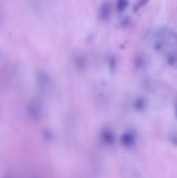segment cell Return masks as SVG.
<instances>
[{"instance_id":"6da1fadb","label":"cell","mask_w":177,"mask_h":178,"mask_svg":"<svg viewBox=\"0 0 177 178\" xmlns=\"http://www.w3.org/2000/svg\"><path fill=\"white\" fill-rule=\"evenodd\" d=\"M177 48V34L170 28H162L157 32V39L154 42L156 51H164L166 48Z\"/></svg>"},{"instance_id":"7a4b0ae2","label":"cell","mask_w":177,"mask_h":178,"mask_svg":"<svg viewBox=\"0 0 177 178\" xmlns=\"http://www.w3.org/2000/svg\"><path fill=\"white\" fill-rule=\"evenodd\" d=\"M122 146L125 148H133L136 143V134L133 130L128 129L126 131H124L123 134L121 135V139H120Z\"/></svg>"},{"instance_id":"3957f363","label":"cell","mask_w":177,"mask_h":178,"mask_svg":"<svg viewBox=\"0 0 177 178\" xmlns=\"http://www.w3.org/2000/svg\"><path fill=\"white\" fill-rule=\"evenodd\" d=\"M100 139L102 141L103 144H105L106 146H112L115 144V133L113 132L112 129L110 128H103L100 132Z\"/></svg>"},{"instance_id":"277c9868","label":"cell","mask_w":177,"mask_h":178,"mask_svg":"<svg viewBox=\"0 0 177 178\" xmlns=\"http://www.w3.org/2000/svg\"><path fill=\"white\" fill-rule=\"evenodd\" d=\"M133 109H136L139 112H144L147 107V101L143 97H136L133 102Z\"/></svg>"},{"instance_id":"5b68a950","label":"cell","mask_w":177,"mask_h":178,"mask_svg":"<svg viewBox=\"0 0 177 178\" xmlns=\"http://www.w3.org/2000/svg\"><path fill=\"white\" fill-rule=\"evenodd\" d=\"M110 15V5L108 3H103L100 8V11H99V17L101 20H106L108 19Z\"/></svg>"},{"instance_id":"8992f818","label":"cell","mask_w":177,"mask_h":178,"mask_svg":"<svg viewBox=\"0 0 177 178\" xmlns=\"http://www.w3.org/2000/svg\"><path fill=\"white\" fill-rule=\"evenodd\" d=\"M128 5V1L127 0H118L117 1V9L119 13H122L126 9Z\"/></svg>"},{"instance_id":"52a82bcc","label":"cell","mask_w":177,"mask_h":178,"mask_svg":"<svg viewBox=\"0 0 177 178\" xmlns=\"http://www.w3.org/2000/svg\"><path fill=\"white\" fill-rule=\"evenodd\" d=\"M148 1L149 0H138V2H136V4H134L133 6V11L134 13H136V11H139L142 8H144V6L146 5V4L148 3Z\"/></svg>"},{"instance_id":"ba28073f","label":"cell","mask_w":177,"mask_h":178,"mask_svg":"<svg viewBox=\"0 0 177 178\" xmlns=\"http://www.w3.org/2000/svg\"><path fill=\"white\" fill-rule=\"evenodd\" d=\"M175 116H176V118H177V104H176V106H175Z\"/></svg>"}]
</instances>
